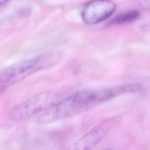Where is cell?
<instances>
[{
  "label": "cell",
  "mask_w": 150,
  "mask_h": 150,
  "mask_svg": "<svg viewBox=\"0 0 150 150\" xmlns=\"http://www.w3.org/2000/svg\"><path fill=\"white\" fill-rule=\"evenodd\" d=\"M58 100L59 95L53 91H46L38 94L15 107L11 112V118L21 121L44 112Z\"/></svg>",
  "instance_id": "obj_2"
},
{
  "label": "cell",
  "mask_w": 150,
  "mask_h": 150,
  "mask_svg": "<svg viewBox=\"0 0 150 150\" xmlns=\"http://www.w3.org/2000/svg\"><path fill=\"white\" fill-rule=\"evenodd\" d=\"M115 9V4L111 0H91L83 8L81 18L86 24L95 25L111 16Z\"/></svg>",
  "instance_id": "obj_5"
},
{
  "label": "cell",
  "mask_w": 150,
  "mask_h": 150,
  "mask_svg": "<svg viewBox=\"0 0 150 150\" xmlns=\"http://www.w3.org/2000/svg\"><path fill=\"white\" fill-rule=\"evenodd\" d=\"M118 117H110L99 123L78 138L71 146V149L86 150L93 149L119 122Z\"/></svg>",
  "instance_id": "obj_4"
},
{
  "label": "cell",
  "mask_w": 150,
  "mask_h": 150,
  "mask_svg": "<svg viewBox=\"0 0 150 150\" xmlns=\"http://www.w3.org/2000/svg\"><path fill=\"white\" fill-rule=\"evenodd\" d=\"M110 100L107 88L81 90L58 100L39 117L42 124L71 117Z\"/></svg>",
  "instance_id": "obj_1"
},
{
  "label": "cell",
  "mask_w": 150,
  "mask_h": 150,
  "mask_svg": "<svg viewBox=\"0 0 150 150\" xmlns=\"http://www.w3.org/2000/svg\"><path fill=\"white\" fill-rule=\"evenodd\" d=\"M43 57L36 56L11 65L0 71V93L22 81L42 67Z\"/></svg>",
  "instance_id": "obj_3"
},
{
  "label": "cell",
  "mask_w": 150,
  "mask_h": 150,
  "mask_svg": "<svg viewBox=\"0 0 150 150\" xmlns=\"http://www.w3.org/2000/svg\"><path fill=\"white\" fill-rule=\"evenodd\" d=\"M9 1H10V0H0V6L2 5L3 4H4L6 2H8Z\"/></svg>",
  "instance_id": "obj_7"
},
{
  "label": "cell",
  "mask_w": 150,
  "mask_h": 150,
  "mask_svg": "<svg viewBox=\"0 0 150 150\" xmlns=\"http://www.w3.org/2000/svg\"><path fill=\"white\" fill-rule=\"evenodd\" d=\"M139 16V13L138 11L132 10L121 13L116 16L110 22L111 25H120L132 22L137 20Z\"/></svg>",
  "instance_id": "obj_6"
}]
</instances>
